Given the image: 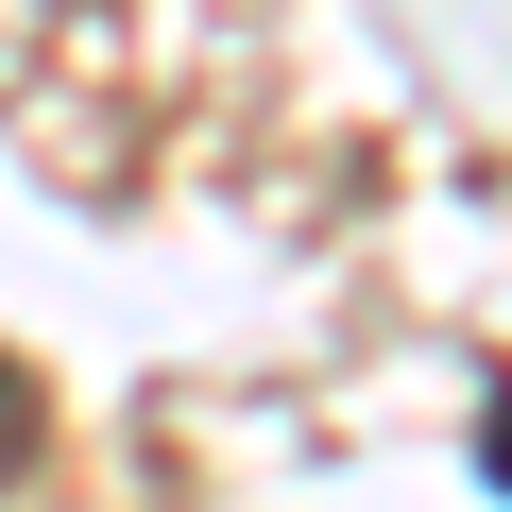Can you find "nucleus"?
<instances>
[{
	"instance_id": "nucleus-2",
	"label": "nucleus",
	"mask_w": 512,
	"mask_h": 512,
	"mask_svg": "<svg viewBox=\"0 0 512 512\" xmlns=\"http://www.w3.org/2000/svg\"><path fill=\"white\" fill-rule=\"evenodd\" d=\"M478 478H495V495H512V376H495V393H478Z\"/></svg>"
},
{
	"instance_id": "nucleus-1",
	"label": "nucleus",
	"mask_w": 512,
	"mask_h": 512,
	"mask_svg": "<svg viewBox=\"0 0 512 512\" xmlns=\"http://www.w3.org/2000/svg\"><path fill=\"white\" fill-rule=\"evenodd\" d=\"M35 444H52V393H35L18 359H0V495H18V478H35Z\"/></svg>"
}]
</instances>
